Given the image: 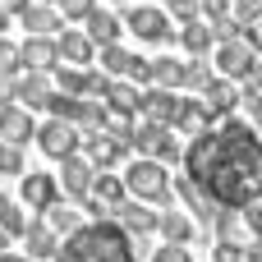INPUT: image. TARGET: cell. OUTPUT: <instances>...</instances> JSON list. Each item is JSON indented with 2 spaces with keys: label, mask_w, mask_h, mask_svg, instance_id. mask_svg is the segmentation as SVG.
<instances>
[{
  "label": "cell",
  "mask_w": 262,
  "mask_h": 262,
  "mask_svg": "<svg viewBox=\"0 0 262 262\" xmlns=\"http://www.w3.org/2000/svg\"><path fill=\"white\" fill-rule=\"evenodd\" d=\"M14 97L23 101V111H37V106H46L55 92H51L46 74H28V78H18V83H14Z\"/></svg>",
  "instance_id": "20"
},
{
  "label": "cell",
  "mask_w": 262,
  "mask_h": 262,
  "mask_svg": "<svg viewBox=\"0 0 262 262\" xmlns=\"http://www.w3.org/2000/svg\"><path fill=\"white\" fill-rule=\"evenodd\" d=\"M0 262H32V258H14V253H5V258H0Z\"/></svg>",
  "instance_id": "48"
},
{
  "label": "cell",
  "mask_w": 262,
  "mask_h": 262,
  "mask_svg": "<svg viewBox=\"0 0 262 262\" xmlns=\"http://www.w3.org/2000/svg\"><path fill=\"white\" fill-rule=\"evenodd\" d=\"M5 23H9V14H5V9H0V32H5Z\"/></svg>",
  "instance_id": "49"
},
{
  "label": "cell",
  "mask_w": 262,
  "mask_h": 262,
  "mask_svg": "<svg viewBox=\"0 0 262 262\" xmlns=\"http://www.w3.org/2000/svg\"><path fill=\"white\" fill-rule=\"evenodd\" d=\"M0 175H23V152L0 143Z\"/></svg>",
  "instance_id": "33"
},
{
  "label": "cell",
  "mask_w": 262,
  "mask_h": 262,
  "mask_svg": "<svg viewBox=\"0 0 262 262\" xmlns=\"http://www.w3.org/2000/svg\"><path fill=\"white\" fill-rule=\"evenodd\" d=\"M23 244H28V258H32V262L55 258V253H60V239H55V230H51L46 221H32L28 235H23Z\"/></svg>",
  "instance_id": "17"
},
{
  "label": "cell",
  "mask_w": 262,
  "mask_h": 262,
  "mask_svg": "<svg viewBox=\"0 0 262 262\" xmlns=\"http://www.w3.org/2000/svg\"><path fill=\"white\" fill-rule=\"evenodd\" d=\"M212 83H216V78L207 74V64H203V60H189V64H184V88H193V92H207Z\"/></svg>",
  "instance_id": "32"
},
{
  "label": "cell",
  "mask_w": 262,
  "mask_h": 262,
  "mask_svg": "<svg viewBox=\"0 0 262 262\" xmlns=\"http://www.w3.org/2000/svg\"><path fill=\"white\" fill-rule=\"evenodd\" d=\"M124 180L120 175H97V184H92V193H88V207L101 216V221H115V212L124 207Z\"/></svg>",
  "instance_id": "7"
},
{
  "label": "cell",
  "mask_w": 262,
  "mask_h": 262,
  "mask_svg": "<svg viewBox=\"0 0 262 262\" xmlns=\"http://www.w3.org/2000/svg\"><path fill=\"white\" fill-rule=\"evenodd\" d=\"M14 9H18V18H23V28H28L32 37H46V32H55V28H60L55 9H46V5H28V0H18Z\"/></svg>",
  "instance_id": "18"
},
{
  "label": "cell",
  "mask_w": 262,
  "mask_h": 262,
  "mask_svg": "<svg viewBox=\"0 0 262 262\" xmlns=\"http://www.w3.org/2000/svg\"><path fill=\"white\" fill-rule=\"evenodd\" d=\"M216 235L230 239V235H235V216H216Z\"/></svg>",
  "instance_id": "43"
},
{
  "label": "cell",
  "mask_w": 262,
  "mask_h": 262,
  "mask_svg": "<svg viewBox=\"0 0 262 262\" xmlns=\"http://www.w3.org/2000/svg\"><path fill=\"white\" fill-rule=\"evenodd\" d=\"M175 193L189 203L193 221H216V212H221V207H216V203H212V198H207V193H203V189H198L189 175H180V180H175Z\"/></svg>",
  "instance_id": "15"
},
{
  "label": "cell",
  "mask_w": 262,
  "mask_h": 262,
  "mask_svg": "<svg viewBox=\"0 0 262 262\" xmlns=\"http://www.w3.org/2000/svg\"><path fill=\"white\" fill-rule=\"evenodd\" d=\"M184 175L226 212L262 203V138L244 120H221L184 147Z\"/></svg>",
  "instance_id": "1"
},
{
  "label": "cell",
  "mask_w": 262,
  "mask_h": 262,
  "mask_svg": "<svg viewBox=\"0 0 262 262\" xmlns=\"http://www.w3.org/2000/svg\"><path fill=\"white\" fill-rule=\"evenodd\" d=\"M129 28H134V37H143V41H170V37H175V32H170V14L157 9V5L129 9Z\"/></svg>",
  "instance_id": "8"
},
{
  "label": "cell",
  "mask_w": 262,
  "mask_h": 262,
  "mask_svg": "<svg viewBox=\"0 0 262 262\" xmlns=\"http://www.w3.org/2000/svg\"><path fill=\"white\" fill-rule=\"evenodd\" d=\"M18 55H23L28 74H46V69H60V46H55L51 37H28V41L18 46Z\"/></svg>",
  "instance_id": "14"
},
{
  "label": "cell",
  "mask_w": 262,
  "mask_h": 262,
  "mask_svg": "<svg viewBox=\"0 0 262 262\" xmlns=\"http://www.w3.org/2000/svg\"><path fill=\"white\" fill-rule=\"evenodd\" d=\"M244 37L253 41V51H262V18H258V23H253V28H249V32H244Z\"/></svg>",
  "instance_id": "44"
},
{
  "label": "cell",
  "mask_w": 262,
  "mask_h": 262,
  "mask_svg": "<svg viewBox=\"0 0 262 262\" xmlns=\"http://www.w3.org/2000/svg\"><path fill=\"white\" fill-rule=\"evenodd\" d=\"M124 189L134 193V203H166V198H170V175H166L161 161L138 157V161L124 170Z\"/></svg>",
  "instance_id": "3"
},
{
  "label": "cell",
  "mask_w": 262,
  "mask_h": 262,
  "mask_svg": "<svg viewBox=\"0 0 262 262\" xmlns=\"http://www.w3.org/2000/svg\"><path fill=\"white\" fill-rule=\"evenodd\" d=\"M28 138H37L32 111H23V106H0V143H9V147H23Z\"/></svg>",
  "instance_id": "13"
},
{
  "label": "cell",
  "mask_w": 262,
  "mask_h": 262,
  "mask_svg": "<svg viewBox=\"0 0 262 262\" xmlns=\"http://www.w3.org/2000/svg\"><path fill=\"white\" fill-rule=\"evenodd\" d=\"M258 138H262V134H258Z\"/></svg>",
  "instance_id": "50"
},
{
  "label": "cell",
  "mask_w": 262,
  "mask_h": 262,
  "mask_svg": "<svg viewBox=\"0 0 262 262\" xmlns=\"http://www.w3.org/2000/svg\"><path fill=\"white\" fill-rule=\"evenodd\" d=\"M203 97H207V106H212L216 115H230V111H235V106L244 101V97H239V88H235L230 78H216V83H212V88H207Z\"/></svg>",
  "instance_id": "24"
},
{
  "label": "cell",
  "mask_w": 262,
  "mask_h": 262,
  "mask_svg": "<svg viewBox=\"0 0 262 262\" xmlns=\"http://www.w3.org/2000/svg\"><path fill=\"white\" fill-rule=\"evenodd\" d=\"M152 83H157V88H166V92H170V88H180V83H184V64H180V60H170V55L152 60Z\"/></svg>",
  "instance_id": "27"
},
{
  "label": "cell",
  "mask_w": 262,
  "mask_h": 262,
  "mask_svg": "<svg viewBox=\"0 0 262 262\" xmlns=\"http://www.w3.org/2000/svg\"><path fill=\"white\" fill-rule=\"evenodd\" d=\"M46 226H51L55 235H60V230H64V235H74V230H78V212H74V207H64V203H55V207L46 212Z\"/></svg>",
  "instance_id": "30"
},
{
  "label": "cell",
  "mask_w": 262,
  "mask_h": 262,
  "mask_svg": "<svg viewBox=\"0 0 262 262\" xmlns=\"http://www.w3.org/2000/svg\"><path fill=\"white\" fill-rule=\"evenodd\" d=\"M244 221H249V230L262 239V203H253V207H244Z\"/></svg>",
  "instance_id": "41"
},
{
  "label": "cell",
  "mask_w": 262,
  "mask_h": 262,
  "mask_svg": "<svg viewBox=\"0 0 262 262\" xmlns=\"http://www.w3.org/2000/svg\"><path fill=\"white\" fill-rule=\"evenodd\" d=\"M175 129H180V134H189V138H203L207 129H216V111L207 106V97H198V101H180Z\"/></svg>",
  "instance_id": "11"
},
{
  "label": "cell",
  "mask_w": 262,
  "mask_h": 262,
  "mask_svg": "<svg viewBox=\"0 0 262 262\" xmlns=\"http://www.w3.org/2000/svg\"><path fill=\"white\" fill-rule=\"evenodd\" d=\"M55 9H60L64 18H88L97 5H92V0H55Z\"/></svg>",
  "instance_id": "35"
},
{
  "label": "cell",
  "mask_w": 262,
  "mask_h": 262,
  "mask_svg": "<svg viewBox=\"0 0 262 262\" xmlns=\"http://www.w3.org/2000/svg\"><path fill=\"white\" fill-rule=\"evenodd\" d=\"M152 262H193V253H189L184 244H161V249L152 253Z\"/></svg>",
  "instance_id": "36"
},
{
  "label": "cell",
  "mask_w": 262,
  "mask_h": 262,
  "mask_svg": "<svg viewBox=\"0 0 262 262\" xmlns=\"http://www.w3.org/2000/svg\"><path fill=\"white\" fill-rule=\"evenodd\" d=\"M239 106H244V111H249L253 120H262V92L253 88V83H249V92H244V101H239Z\"/></svg>",
  "instance_id": "40"
},
{
  "label": "cell",
  "mask_w": 262,
  "mask_h": 262,
  "mask_svg": "<svg viewBox=\"0 0 262 262\" xmlns=\"http://www.w3.org/2000/svg\"><path fill=\"white\" fill-rule=\"evenodd\" d=\"M23 64V55H18V46H9L5 37H0V78H9L14 69Z\"/></svg>",
  "instance_id": "34"
},
{
  "label": "cell",
  "mask_w": 262,
  "mask_h": 262,
  "mask_svg": "<svg viewBox=\"0 0 262 262\" xmlns=\"http://www.w3.org/2000/svg\"><path fill=\"white\" fill-rule=\"evenodd\" d=\"M83 147H88V161H92L97 170H101V166H115V161H120V152H124V147H120L111 134H101V129H97V134H88V138H83Z\"/></svg>",
  "instance_id": "22"
},
{
  "label": "cell",
  "mask_w": 262,
  "mask_h": 262,
  "mask_svg": "<svg viewBox=\"0 0 262 262\" xmlns=\"http://www.w3.org/2000/svg\"><path fill=\"white\" fill-rule=\"evenodd\" d=\"M230 5H235V0H207V14H212L216 23H226V18H230Z\"/></svg>",
  "instance_id": "42"
},
{
  "label": "cell",
  "mask_w": 262,
  "mask_h": 262,
  "mask_svg": "<svg viewBox=\"0 0 262 262\" xmlns=\"http://www.w3.org/2000/svg\"><path fill=\"white\" fill-rule=\"evenodd\" d=\"M83 23H88L83 32L92 37V46H115V37H120V18H115L111 9H92Z\"/></svg>",
  "instance_id": "19"
},
{
  "label": "cell",
  "mask_w": 262,
  "mask_h": 262,
  "mask_svg": "<svg viewBox=\"0 0 262 262\" xmlns=\"http://www.w3.org/2000/svg\"><path fill=\"white\" fill-rule=\"evenodd\" d=\"M55 262H134V235L120 221H92L64 235Z\"/></svg>",
  "instance_id": "2"
},
{
  "label": "cell",
  "mask_w": 262,
  "mask_h": 262,
  "mask_svg": "<svg viewBox=\"0 0 262 262\" xmlns=\"http://www.w3.org/2000/svg\"><path fill=\"white\" fill-rule=\"evenodd\" d=\"M78 143H83V134H78L69 120H46V124L37 129V147H41L51 161H69V157H78Z\"/></svg>",
  "instance_id": "5"
},
{
  "label": "cell",
  "mask_w": 262,
  "mask_h": 262,
  "mask_svg": "<svg viewBox=\"0 0 262 262\" xmlns=\"http://www.w3.org/2000/svg\"><path fill=\"white\" fill-rule=\"evenodd\" d=\"M134 147H138L147 161H161V166L180 157V143H175V138H170V129H161V124H138Z\"/></svg>",
  "instance_id": "6"
},
{
  "label": "cell",
  "mask_w": 262,
  "mask_h": 262,
  "mask_svg": "<svg viewBox=\"0 0 262 262\" xmlns=\"http://www.w3.org/2000/svg\"><path fill=\"white\" fill-rule=\"evenodd\" d=\"M253 88L262 92V55H258V64H253Z\"/></svg>",
  "instance_id": "46"
},
{
  "label": "cell",
  "mask_w": 262,
  "mask_h": 262,
  "mask_svg": "<svg viewBox=\"0 0 262 262\" xmlns=\"http://www.w3.org/2000/svg\"><path fill=\"white\" fill-rule=\"evenodd\" d=\"M244 262H262V239H253V244L244 249Z\"/></svg>",
  "instance_id": "45"
},
{
  "label": "cell",
  "mask_w": 262,
  "mask_h": 262,
  "mask_svg": "<svg viewBox=\"0 0 262 262\" xmlns=\"http://www.w3.org/2000/svg\"><path fill=\"white\" fill-rule=\"evenodd\" d=\"M157 230L166 235V244H184V239L193 235V221H189L184 212H161V221H157Z\"/></svg>",
  "instance_id": "26"
},
{
  "label": "cell",
  "mask_w": 262,
  "mask_h": 262,
  "mask_svg": "<svg viewBox=\"0 0 262 262\" xmlns=\"http://www.w3.org/2000/svg\"><path fill=\"white\" fill-rule=\"evenodd\" d=\"M170 14L184 18V23H193L198 18V0H170Z\"/></svg>",
  "instance_id": "39"
},
{
  "label": "cell",
  "mask_w": 262,
  "mask_h": 262,
  "mask_svg": "<svg viewBox=\"0 0 262 262\" xmlns=\"http://www.w3.org/2000/svg\"><path fill=\"white\" fill-rule=\"evenodd\" d=\"M23 203H28V212H51L55 203H60V180L55 175H23Z\"/></svg>",
  "instance_id": "12"
},
{
  "label": "cell",
  "mask_w": 262,
  "mask_h": 262,
  "mask_svg": "<svg viewBox=\"0 0 262 262\" xmlns=\"http://www.w3.org/2000/svg\"><path fill=\"white\" fill-rule=\"evenodd\" d=\"M115 221L138 239V235H147V230H157V221H161V212H152L147 203H124L120 212H115Z\"/></svg>",
  "instance_id": "16"
},
{
  "label": "cell",
  "mask_w": 262,
  "mask_h": 262,
  "mask_svg": "<svg viewBox=\"0 0 262 262\" xmlns=\"http://www.w3.org/2000/svg\"><path fill=\"white\" fill-rule=\"evenodd\" d=\"M92 184H97V166H92L88 157H69V161H60V189H64L69 198H83V203H88Z\"/></svg>",
  "instance_id": "9"
},
{
  "label": "cell",
  "mask_w": 262,
  "mask_h": 262,
  "mask_svg": "<svg viewBox=\"0 0 262 262\" xmlns=\"http://www.w3.org/2000/svg\"><path fill=\"white\" fill-rule=\"evenodd\" d=\"M101 64H106V74L124 78V74H129V64H134V55H129V51H120V46H101Z\"/></svg>",
  "instance_id": "31"
},
{
  "label": "cell",
  "mask_w": 262,
  "mask_h": 262,
  "mask_svg": "<svg viewBox=\"0 0 262 262\" xmlns=\"http://www.w3.org/2000/svg\"><path fill=\"white\" fill-rule=\"evenodd\" d=\"M138 111L147 115V124L170 129V124H175V115H180V97H175V92H166V88H147V92H143V101H138Z\"/></svg>",
  "instance_id": "10"
},
{
  "label": "cell",
  "mask_w": 262,
  "mask_h": 262,
  "mask_svg": "<svg viewBox=\"0 0 262 262\" xmlns=\"http://www.w3.org/2000/svg\"><path fill=\"white\" fill-rule=\"evenodd\" d=\"M138 101H143V92L134 83H120V78L106 92V111H120V115H138Z\"/></svg>",
  "instance_id": "23"
},
{
  "label": "cell",
  "mask_w": 262,
  "mask_h": 262,
  "mask_svg": "<svg viewBox=\"0 0 262 262\" xmlns=\"http://www.w3.org/2000/svg\"><path fill=\"white\" fill-rule=\"evenodd\" d=\"M5 249H9V235H5V230H0V258H5Z\"/></svg>",
  "instance_id": "47"
},
{
  "label": "cell",
  "mask_w": 262,
  "mask_h": 262,
  "mask_svg": "<svg viewBox=\"0 0 262 262\" xmlns=\"http://www.w3.org/2000/svg\"><path fill=\"white\" fill-rule=\"evenodd\" d=\"M55 46H60V60H69L74 69H78V64H92V51H97L88 32H60Z\"/></svg>",
  "instance_id": "21"
},
{
  "label": "cell",
  "mask_w": 262,
  "mask_h": 262,
  "mask_svg": "<svg viewBox=\"0 0 262 262\" xmlns=\"http://www.w3.org/2000/svg\"><path fill=\"white\" fill-rule=\"evenodd\" d=\"M124 78H134V83H152V60H138V55H134V64H129Z\"/></svg>",
  "instance_id": "38"
},
{
  "label": "cell",
  "mask_w": 262,
  "mask_h": 262,
  "mask_svg": "<svg viewBox=\"0 0 262 262\" xmlns=\"http://www.w3.org/2000/svg\"><path fill=\"white\" fill-rule=\"evenodd\" d=\"M212 258H216V262H244V244H235V239H221V244L212 249Z\"/></svg>",
  "instance_id": "37"
},
{
  "label": "cell",
  "mask_w": 262,
  "mask_h": 262,
  "mask_svg": "<svg viewBox=\"0 0 262 262\" xmlns=\"http://www.w3.org/2000/svg\"><path fill=\"white\" fill-rule=\"evenodd\" d=\"M180 41H184V51H189V55H207L216 37H212V28H207L203 18H193V23H184V28H180Z\"/></svg>",
  "instance_id": "25"
},
{
  "label": "cell",
  "mask_w": 262,
  "mask_h": 262,
  "mask_svg": "<svg viewBox=\"0 0 262 262\" xmlns=\"http://www.w3.org/2000/svg\"><path fill=\"white\" fill-rule=\"evenodd\" d=\"M28 226H32V221L23 216V207H18V203H9V198L0 193V230L14 239V235H28Z\"/></svg>",
  "instance_id": "28"
},
{
  "label": "cell",
  "mask_w": 262,
  "mask_h": 262,
  "mask_svg": "<svg viewBox=\"0 0 262 262\" xmlns=\"http://www.w3.org/2000/svg\"><path fill=\"white\" fill-rule=\"evenodd\" d=\"M253 64H258V51H253L249 37H235V41H221V46H216V69H221V78L244 83V78H253Z\"/></svg>",
  "instance_id": "4"
},
{
  "label": "cell",
  "mask_w": 262,
  "mask_h": 262,
  "mask_svg": "<svg viewBox=\"0 0 262 262\" xmlns=\"http://www.w3.org/2000/svg\"><path fill=\"white\" fill-rule=\"evenodd\" d=\"M55 83H60V92H64V97H83V92H88V83H92V74H88V69H74V64H60Z\"/></svg>",
  "instance_id": "29"
}]
</instances>
